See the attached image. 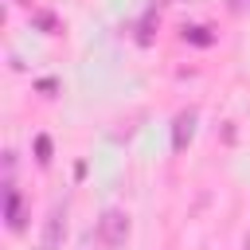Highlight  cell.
Returning a JSON list of instances; mask_svg holds the SVG:
<instances>
[{
	"instance_id": "obj_3",
	"label": "cell",
	"mask_w": 250,
	"mask_h": 250,
	"mask_svg": "<svg viewBox=\"0 0 250 250\" xmlns=\"http://www.w3.org/2000/svg\"><path fill=\"white\" fill-rule=\"evenodd\" d=\"M4 219H8V230H23V195L12 188V180L4 184Z\"/></svg>"
},
{
	"instance_id": "obj_4",
	"label": "cell",
	"mask_w": 250,
	"mask_h": 250,
	"mask_svg": "<svg viewBox=\"0 0 250 250\" xmlns=\"http://www.w3.org/2000/svg\"><path fill=\"white\" fill-rule=\"evenodd\" d=\"M191 133H195V109L176 113V125H172V148H176V152H184V148H188V141H191Z\"/></svg>"
},
{
	"instance_id": "obj_8",
	"label": "cell",
	"mask_w": 250,
	"mask_h": 250,
	"mask_svg": "<svg viewBox=\"0 0 250 250\" xmlns=\"http://www.w3.org/2000/svg\"><path fill=\"white\" fill-rule=\"evenodd\" d=\"M86 250H113V246H105V242H102V238H98V234H94V238H90V242H86Z\"/></svg>"
},
{
	"instance_id": "obj_7",
	"label": "cell",
	"mask_w": 250,
	"mask_h": 250,
	"mask_svg": "<svg viewBox=\"0 0 250 250\" xmlns=\"http://www.w3.org/2000/svg\"><path fill=\"white\" fill-rule=\"evenodd\" d=\"M35 23H39L43 31H55V16H51V12H35Z\"/></svg>"
},
{
	"instance_id": "obj_9",
	"label": "cell",
	"mask_w": 250,
	"mask_h": 250,
	"mask_svg": "<svg viewBox=\"0 0 250 250\" xmlns=\"http://www.w3.org/2000/svg\"><path fill=\"white\" fill-rule=\"evenodd\" d=\"M246 4H250V0H230V12H242Z\"/></svg>"
},
{
	"instance_id": "obj_6",
	"label": "cell",
	"mask_w": 250,
	"mask_h": 250,
	"mask_svg": "<svg viewBox=\"0 0 250 250\" xmlns=\"http://www.w3.org/2000/svg\"><path fill=\"white\" fill-rule=\"evenodd\" d=\"M35 160L39 164H51V137H43V133L35 137Z\"/></svg>"
},
{
	"instance_id": "obj_2",
	"label": "cell",
	"mask_w": 250,
	"mask_h": 250,
	"mask_svg": "<svg viewBox=\"0 0 250 250\" xmlns=\"http://www.w3.org/2000/svg\"><path fill=\"white\" fill-rule=\"evenodd\" d=\"M62 230H66V207H62V203H55V207H51V215H47V223H43L39 250H59V242H62Z\"/></svg>"
},
{
	"instance_id": "obj_1",
	"label": "cell",
	"mask_w": 250,
	"mask_h": 250,
	"mask_svg": "<svg viewBox=\"0 0 250 250\" xmlns=\"http://www.w3.org/2000/svg\"><path fill=\"white\" fill-rule=\"evenodd\" d=\"M94 234L105 242V246H125V238H129V215L125 211H117V207H109V211H102V219H98V227H94Z\"/></svg>"
},
{
	"instance_id": "obj_5",
	"label": "cell",
	"mask_w": 250,
	"mask_h": 250,
	"mask_svg": "<svg viewBox=\"0 0 250 250\" xmlns=\"http://www.w3.org/2000/svg\"><path fill=\"white\" fill-rule=\"evenodd\" d=\"M184 39H191V43H199V47H207V43H211V35H207V27H199V23H191V27H184Z\"/></svg>"
}]
</instances>
